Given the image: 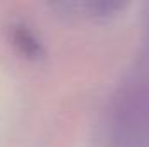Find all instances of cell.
Wrapping results in <instances>:
<instances>
[{
    "instance_id": "6da1fadb",
    "label": "cell",
    "mask_w": 149,
    "mask_h": 147,
    "mask_svg": "<svg viewBox=\"0 0 149 147\" xmlns=\"http://www.w3.org/2000/svg\"><path fill=\"white\" fill-rule=\"evenodd\" d=\"M9 28H10V40L19 52H23L28 57L43 55V45L40 38L35 35V31L30 30V26H26L24 23H14Z\"/></svg>"
}]
</instances>
